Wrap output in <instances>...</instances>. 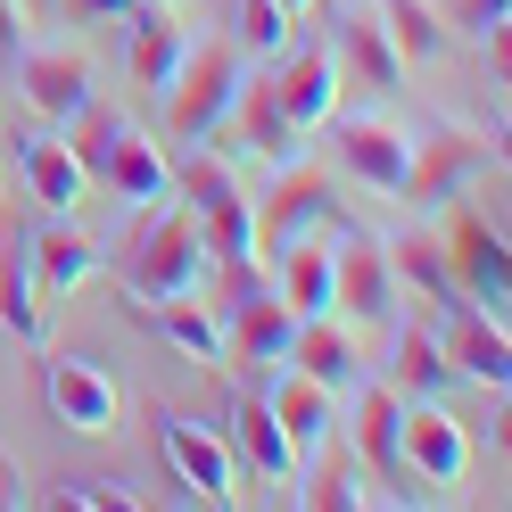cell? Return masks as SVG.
I'll return each instance as SVG.
<instances>
[{
    "instance_id": "6da1fadb",
    "label": "cell",
    "mask_w": 512,
    "mask_h": 512,
    "mask_svg": "<svg viewBox=\"0 0 512 512\" xmlns=\"http://www.w3.org/2000/svg\"><path fill=\"white\" fill-rule=\"evenodd\" d=\"M116 273H124V290L133 298H190L207 281V240H199V223H190V207L182 199H157V207H141V223L124 232V248H116Z\"/></svg>"
},
{
    "instance_id": "7a4b0ae2",
    "label": "cell",
    "mask_w": 512,
    "mask_h": 512,
    "mask_svg": "<svg viewBox=\"0 0 512 512\" xmlns=\"http://www.w3.org/2000/svg\"><path fill=\"white\" fill-rule=\"evenodd\" d=\"M240 50L232 42H207V50H182V67L166 83V133L182 149H199L223 133V116H232V91H240Z\"/></svg>"
},
{
    "instance_id": "3957f363",
    "label": "cell",
    "mask_w": 512,
    "mask_h": 512,
    "mask_svg": "<svg viewBox=\"0 0 512 512\" xmlns=\"http://www.w3.org/2000/svg\"><path fill=\"white\" fill-rule=\"evenodd\" d=\"M174 190H182V207H190V223H199V240H207V265H248V256H265V248H256V215L240 199V182L223 174L215 157H182Z\"/></svg>"
},
{
    "instance_id": "277c9868",
    "label": "cell",
    "mask_w": 512,
    "mask_h": 512,
    "mask_svg": "<svg viewBox=\"0 0 512 512\" xmlns=\"http://www.w3.org/2000/svg\"><path fill=\"white\" fill-rule=\"evenodd\" d=\"M488 166H496V149L479 133H463V124H430L422 141H405V190H397V199L438 215V207H455Z\"/></svg>"
},
{
    "instance_id": "5b68a950",
    "label": "cell",
    "mask_w": 512,
    "mask_h": 512,
    "mask_svg": "<svg viewBox=\"0 0 512 512\" xmlns=\"http://www.w3.org/2000/svg\"><path fill=\"white\" fill-rule=\"evenodd\" d=\"M157 455H166V471L182 479V496H190V504H232L240 455H232V438H223V430L182 422V413L157 405Z\"/></svg>"
},
{
    "instance_id": "8992f818",
    "label": "cell",
    "mask_w": 512,
    "mask_h": 512,
    "mask_svg": "<svg viewBox=\"0 0 512 512\" xmlns=\"http://www.w3.org/2000/svg\"><path fill=\"white\" fill-rule=\"evenodd\" d=\"M446 273H455V298H471L479 314H504V298H512V256H504V232L488 215H455L446 223Z\"/></svg>"
},
{
    "instance_id": "52a82bcc",
    "label": "cell",
    "mask_w": 512,
    "mask_h": 512,
    "mask_svg": "<svg viewBox=\"0 0 512 512\" xmlns=\"http://www.w3.org/2000/svg\"><path fill=\"white\" fill-rule=\"evenodd\" d=\"M438 356L455 380H479V389L504 397L512 380V339H504V314H479L471 298H446L438 306Z\"/></svg>"
},
{
    "instance_id": "ba28073f",
    "label": "cell",
    "mask_w": 512,
    "mask_h": 512,
    "mask_svg": "<svg viewBox=\"0 0 512 512\" xmlns=\"http://www.w3.org/2000/svg\"><path fill=\"white\" fill-rule=\"evenodd\" d=\"M347 232V223H339ZM331 306L364 314V323H397V273H389V248L372 232H347L331 240Z\"/></svg>"
},
{
    "instance_id": "9c48e42d",
    "label": "cell",
    "mask_w": 512,
    "mask_h": 512,
    "mask_svg": "<svg viewBox=\"0 0 512 512\" xmlns=\"http://www.w3.org/2000/svg\"><path fill=\"white\" fill-rule=\"evenodd\" d=\"M42 397H50V413H58V430H75V438H108L116 430V380L91 364V356H50V372H42Z\"/></svg>"
},
{
    "instance_id": "30bf717a",
    "label": "cell",
    "mask_w": 512,
    "mask_h": 512,
    "mask_svg": "<svg viewBox=\"0 0 512 512\" xmlns=\"http://www.w3.org/2000/svg\"><path fill=\"white\" fill-rule=\"evenodd\" d=\"M397 463H413L422 479H438V488H455V479L471 471V438H463V422L438 397H413L405 422H397Z\"/></svg>"
},
{
    "instance_id": "8fae6325",
    "label": "cell",
    "mask_w": 512,
    "mask_h": 512,
    "mask_svg": "<svg viewBox=\"0 0 512 512\" xmlns=\"http://www.w3.org/2000/svg\"><path fill=\"white\" fill-rule=\"evenodd\" d=\"M405 141L389 116H331V149H339V166L356 174L364 190H380V199H397L405 190Z\"/></svg>"
},
{
    "instance_id": "7c38bea8",
    "label": "cell",
    "mask_w": 512,
    "mask_h": 512,
    "mask_svg": "<svg viewBox=\"0 0 512 512\" xmlns=\"http://www.w3.org/2000/svg\"><path fill=\"white\" fill-rule=\"evenodd\" d=\"M256 215V248H290L298 232H314V223H331V182L306 166V157H290L273 182V199L265 207H248Z\"/></svg>"
},
{
    "instance_id": "4fadbf2b",
    "label": "cell",
    "mask_w": 512,
    "mask_h": 512,
    "mask_svg": "<svg viewBox=\"0 0 512 512\" xmlns=\"http://www.w3.org/2000/svg\"><path fill=\"white\" fill-rule=\"evenodd\" d=\"M265 83H273V100H281V116H290L298 133H314V124L339 116V58H331V42H306L298 58H281V75H265Z\"/></svg>"
},
{
    "instance_id": "5bb4252c",
    "label": "cell",
    "mask_w": 512,
    "mask_h": 512,
    "mask_svg": "<svg viewBox=\"0 0 512 512\" xmlns=\"http://www.w3.org/2000/svg\"><path fill=\"white\" fill-rule=\"evenodd\" d=\"M215 314H232V331H223V356L232 364H281L290 356V331H298V314L273 298V281L265 290H248V298H232V306H215Z\"/></svg>"
},
{
    "instance_id": "9a60e30c",
    "label": "cell",
    "mask_w": 512,
    "mask_h": 512,
    "mask_svg": "<svg viewBox=\"0 0 512 512\" xmlns=\"http://www.w3.org/2000/svg\"><path fill=\"white\" fill-rule=\"evenodd\" d=\"M124 25H133V34H124L133 83H141V91H166L174 67H182V50H190V25L166 9V0H133V9H124Z\"/></svg>"
},
{
    "instance_id": "2e32d148",
    "label": "cell",
    "mask_w": 512,
    "mask_h": 512,
    "mask_svg": "<svg viewBox=\"0 0 512 512\" xmlns=\"http://www.w3.org/2000/svg\"><path fill=\"white\" fill-rule=\"evenodd\" d=\"M331 58H339V75H364L372 91H397V83H405V58H397L389 34H380V9H372V0L339 9V25H331Z\"/></svg>"
},
{
    "instance_id": "e0dca14e",
    "label": "cell",
    "mask_w": 512,
    "mask_h": 512,
    "mask_svg": "<svg viewBox=\"0 0 512 512\" xmlns=\"http://www.w3.org/2000/svg\"><path fill=\"white\" fill-rule=\"evenodd\" d=\"M0 331H17V339L50 331V306L34 298V215L0 223Z\"/></svg>"
},
{
    "instance_id": "ac0fdd59",
    "label": "cell",
    "mask_w": 512,
    "mask_h": 512,
    "mask_svg": "<svg viewBox=\"0 0 512 512\" xmlns=\"http://www.w3.org/2000/svg\"><path fill=\"white\" fill-rule=\"evenodd\" d=\"M100 190H116L124 207H157V199H174V166H166V149L157 141H141L133 124L108 141V157H100V174H91Z\"/></svg>"
},
{
    "instance_id": "d6986e66",
    "label": "cell",
    "mask_w": 512,
    "mask_h": 512,
    "mask_svg": "<svg viewBox=\"0 0 512 512\" xmlns=\"http://www.w3.org/2000/svg\"><path fill=\"white\" fill-rule=\"evenodd\" d=\"M9 83L34 100V116H58V124H67V116L91 100V58H83V50H25Z\"/></svg>"
},
{
    "instance_id": "ffe728a7",
    "label": "cell",
    "mask_w": 512,
    "mask_h": 512,
    "mask_svg": "<svg viewBox=\"0 0 512 512\" xmlns=\"http://www.w3.org/2000/svg\"><path fill=\"white\" fill-rule=\"evenodd\" d=\"M91 273H100V240L75 232L67 215H50L42 232H34V290H42V306L50 298H75Z\"/></svg>"
},
{
    "instance_id": "44dd1931",
    "label": "cell",
    "mask_w": 512,
    "mask_h": 512,
    "mask_svg": "<svg viewBox=\"0 0 512 512\" xmlns=\"http://www.w3.org/2000/svg\"><path fill=\"white\" fill-rule=\"evenodd\" d=\"M17 182H25V199L42 215H67L83 199V166L67 157V141H50V133H17Z\"/></svg>"
},
{
    "instance_id": "7402d4cb",
    "label": "cell",
    "mask_w": 512,
    "mask_h": 512,
    "mask_svg": "<svg viewBox=\"0 0 512 512\" xmlns=\"http://www.w3.org/2000/svg\"><path fill=\"white\" fill-rule=\"evenodd\" d=\"M281 364H290V372H306V380H323L331 397L364 380V356H356V339H347L339 323H323V314H306V323L290 331V356H281Z\"/></svg>"
},
{
    "instance_id": "603a6c76",
    "label": "cell",
    "mask_w": 512,
    "mask_h": 512,
    "mask_svg": "<svg viewBox=\"0 0 512 512\" xmlns=\"http://www.w3.org/2000/svg\"><path fill=\"white\" fill-rule=\"evenodd\" d=\"M265 405H273V422H281V438H290V455H298V463H306L314 446L331 438V389H323V380H306V372H281Z\"/></svg>"
},
{
    "instance_id": "cb8c5ba5",
    "label": "cell",
    "mask_w": 512,
    "mask_h": 512,
    "mask_svg": "<svg viewBox=\"0 0 512 512\" xmlns=\"http://www.w3.org/2000/svg\"><path fill=\"white\" fill-rule=\"evenodd\" d=\"M232 108H240V149H256L265 166H290V157H298V124L281 116V100H273L265 75H240Z\"/></svg>"
},
{
    "instance_id": "d4e9b609",
    "label": "cell",
    "mask_w": 512,
    "mask_h": 512,
    "mask_svg": "<svg viewBox=\"0 0 512 512\" xmlns=\"http://www.w3.org/2000/svg\"><path fill=\"white\" fill-rule=\"evenodd\" d=\"M281 256V281H273V298L281 306H290L298 314V323H306V314H331V240H290V248H273Z\"/></svg>"
},
{
    "instance_id": "484cf974",
    "label": "cell",
    "mask_w": 512,
    "mask_h": 512,
    "mask_svg": "<svg viewBox=\"0 0 512 512\" xmlns=\"http://www.w3.org/2000/svg\"><path fill=\"white\" fill-rule=\"evenodd\" d=\"M446 356H438V331L430 323H397V347H389V389L413 405V397H438L446 389Z\"/></svg>"
},
{
    "instance_id": "4316f807",
    "label": "cell",
    "mask_w": 512,
    "mask_h": 512,
    "mask_svg": "<svg viewBox=\"0 0 512 512\" xmlns=\"http://www.w3.org/2000/svg\"><path fill=\"white\" fill-rule=\"evenodd\" d=\"M397 422H405V397L389 380H356V455L372 471H397Z\"/></svg>"
},
{
    "instance_id": "83f0119b",
    "label": "cell",
    "mask_w": 512,
    "mask_h": 512,
    "mask_svg": "<svg viewBox=\"0 0 512 512\" xmlns=\"http://www.w3.org/2000/svg\"><path fill=\"white\" fill-rule=\"evenodd\" d=\"M232 430H240V455H248L256 479H298V455H290V438H281L265 397H232Z\"/></svg>"
},
{
    "instance_id": "f1b7e54d",
    "label": "cell",
    "mask_w": 512,
    "mask_h": 512,
    "mask_svg": "<svg viewBox=\"0 0 512 512\" xmlns=\"http://www.w3.org/2000/svg\"><path fill=\"white\" fill-rule=\"evenodd\" d=\"M149 323L166 331L190 364H223V314H215V306H199V298H157Z\"/></svg>"
},
{
    "instance_id": "f546056e",
    "label": "cell",
    "mask_w": 512,
    "mask_h": 512,
    "mask_svg": "<svg viewBox=\"0 0 512 512\" xmlns=\"http://www.w3.org/2000/svg\"><path fill=\"white\" fill-rule=\"evenodd\" d=\"M372 9H380V34L397 42L405 67H430V58L446 50V25H438L430 0H372Z\"/></svg>"
},
{
    "instance_id": "4dcf8cb0",
    "label": "cell",
    "mask_w": 512,
    "mask_h": 512,
    "mask_svg": "<svg viewBox=\"0 0 512 512\" xmlns=\"http://www.w3.org/2000/svg\"><path fill=\"white\" fill-rule=\"evenodd\" d=\"M389 273L405 281V290H422L430 306H446V298H455V273H446V248H438L430 232H397V240H389Z\"/></svg>"
},
{
    "instance_id": "1f68e13d",
    "label": "cell",
    "mask_w": 512,
    "mask_h": 512,
    "mask_svg": "<svg viewBox=\"0 0 512 512\" xmlns=\"http://www.w3.org/2000/svg\"><path fill=\"white\" fill-rule=\"evenodd\" d=\"M116 133H124V116H116V108L100 100V91H91V100H83V108L67 116V157L83 166V182L100 174V157H108V141H116Z\"/></svg>"
},
{
    "instance_id": "d6a6232c",
    "label": "cell",
    "mask_w": 512,
    "mask_h": 512,
    "mask_svg": "<svg viewBox=\"0 0 512 512\" xmlns=\"http://www.w3.org/2000/svg\"><path fill=\"white\" fill-rule=\"evenodd\" d=\"M232 50L240 58H281L290 50V17L273 0H232Z\"/></svg>"
},
{
    "instance_id": "836d02e7",
    "label": "cell",
    "mask_w": 512,
    "mask_h": 512,
    "mask_svg": "<svg viewBox=\"0 0 512 512\" xmlns=\"http://www.w3.org/2000/svg\"><path fill=\"white\" fill-rule=\"evenodd\" d=\"M42 504H50V512H133L141 496H133V488H108V479H58Z\"/></svg>"
},
{
    "instance_id": "e575fe53",
    "label": "cell",
    "mask_w": 512,
    "mask_h": 512,
    "mask_svg": "<svg viewBox=\"0 0 512 512\" xmlns=\"http://www.w3.org/2000/svg\"><path fill=\"white\" fill-rule=\"evenodd\" d=\"M306 504H314V512H347V504H364V496H356V471H347V455H331L323 471H314Z\"/></svg>"
},
{
    "instance_id": "d590c367",
    "label": "cell",
    "mask_w": 512,
    "mask_h": 512,
    "mask_svg": "<svg viewBox=\"0 0 512 512\" xmlns=\"http://www.w3.org/2000/svg\"><path fill=\"white\" fill-rule=\"evenodd\" d=\"M455 25H463L471 42H488L496 25H512V0H455Z\"/></svg>"
},
{
    "instance_id": "8d00e7d4",
    "label": "cell",
    "mask_w": 512,
    "mask_h": 512,
    "mask_svg": "<svg viewBox=\"0 0 512 512\" xmlns=\"http://www.w3.org/2000/svg\"><path fill=\"white\" fill-rule=\"evenodd\" d=\"M17 58H25V17H17V0H0V83L17 75Z\"/></svg>"
},
{
    "instance_id": "74e56055",
    "label": "cell",
    "mask_w": 512,
    "mask_h": 512,
    "mask_svg": "<svg viewBox=\"0 0 512 512\" xmlns=\"http://www.w3.org/2000/svg\"><path fill=\"white\" fill-rule=\"evenodd\" d=\"M58 17H75V25H100V17H124L133 0H50Z\"/></svg>"
},
{
    "instance_id": "f35d334b",
    "label": "cell",
    "mask_w": 512,
    "mask_h": 512,
    "mask_svg": "<svg viewBox=\"0 0 512 512\" xmlns=\"http://www.w3.org/2000/svg\"><path fill=\"white\" fill-rule=\"evenodd\" d=\"M273 9H281V17H290V25H298V17L314 9V0H273Z\"/></svg>"
},
{
    "instance_id": "ab89813d",
    "label": "cell",
    "mask_w": 512,
    "mask_h": 512,
    "mask_svg": "<svg viewBox=\"0 0 512 512\" xmlns=\"http://www.w3.org/2000/svg\"><path fill=\"white\" fill-rule=\"evenodd\" d=\"M34 9H50V0H34Z\"/></svg>"
}]
</instances>
